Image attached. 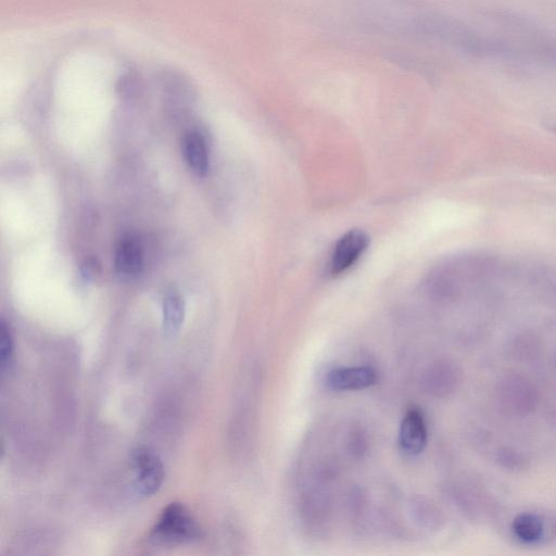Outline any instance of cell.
<instances>
[{
  "instance_id": "cell-9",
  "label": "cell",
  "mask_w": 556,
  "mask_h": 556,
  "mask_svg": "<svg viewBox=\"0 0 556 556\" xmlns=\"http://www.w3.org/2000/svg\"><path fill=\"white\" fill-rule=\"evenodd\" d=\"M451 381L450 370L444 365L437 364L424 375V384L430 393L440 395L448 389Z\"/></svg>"
},
{
  "instance_id": "cell-3",
  "label": "cell",
  "mask_w": 556,
  "mask_h": 556,
  "mask_svg": "<svg viewBox=\"0 0 556 556\" xmlns=\"http://www.w3.org/2000/svg\"><path fill=\"white\" fill-rule=\"evenodd\" d=\"M369 244V237L361 229H351L334 244L329 262L331 276H339L349 270L364 254Z\"/></svg>"
},
{
  "instance_id": "cell-11",
  "label": "cell",
  "mask_w": 556,
  "mask_h": 556,
  "mask_svg": "<svg viewBox=\"0 0 556 556\" xmlns=\"http://www.w3.org/2000/svg\"><path fill=\"white\" fill-rule=\"evenodd\" d=\"M409 513L416 523L422 527H430L434 521V510L429 503L422 498H412Z\"/></svg>"
},
{
  "instance_id": "cell-4",
  "label": "cell",
  "mask_w": 556,
  "mask_h": 556,
  "mask_svg": "<svg viewBox=\"0 0 556 556\" xmlns=\"http://www.w3.org/2000/svg\"><path fill=\"white\" fill-rule=\"evenodd\" d=\"M377 381V372L370 366H346L330 370L326 384L333 391H356L366 389Z\"/></svg>"
},
{
  "instance_id": "cell-7",
  "label": "cell",
  "mask_w": 556,
  "mask_h": 556,
  "mask_svg": "<svg viewBox=\"0 0 556 556\" xmlns=\"http://www.w3.org/2000/svg\"><path fill=\"white\" fill-rule=\"evenodd\" d=\"M182 153L190 169L198 176H204L208 169V153L205 140L199 131L186 134L182 140Z\"/></svg>"
},
{
  "instance_id": "cell-10",
  "label": "cell",
  "mask_w": 556,
  "mask_h": 556,
  "mask_svg": "<svg viewBox=\"0 0 556 556\" xmlns=\"http://www.w3.org/2000/svg\"><path fill=\"white\" fill-rule=\"evenodd\" d=\"M14 363V339L9 325L4 319L0 325V367L4 376L10 372Z\"/></svg>"
},
{
  "instance_id": "cell-2",
  "label": "cell",
  "mask_w": 556,
  "mask_h": 556,
  "mask_svg": "<svg viewBox=\"0 0 556 556\" xmlns=\"http://www.w3.org/2000/svg\"><path fill=\"white\" fill-rule=\"evenodd\" d=\"M135 488L139 494L149 496L156 493L164 480V466L152 450L140 446L132 453Z\"/></svg>"
},
{
  "instance_id": "cell-5",
  "label": "cell",
  "mask_w": 556,
  "mask_h": 556,
  "mask_svg": "<svg viewBox=\"0 0 556 556\" xmlns=\"http://www.w3.org/2000/svg\"><path fill=\"white\" fill-rule=\"evenodd\" d=\"M427 426L422 414L412 408L404 415L399 432V444L408 455L419 454L427 444Z\"/></svg>"
},
{
  "instance_id": "cell-12",
  "label": "cell",
  "mask_w": 556,
  "mask_h": 556,
  "mask_svg": "<svg viewBox=\"0 0 556 556\" xmlns=\"http://www.w3.org/2000/svg\"><path fill=\"white\" fill-rule=\"evenodd\" d=\"M101 273V264L97 257L86 258L80 266V275L85 281L93 280Z\"/></svg>"
},
{
  "instance_id": "cell-1",
  "label": "cell",
  "mask_w": 556,
  "mask_h": 556,
  "mask_svg": "<svg viewBox=\"0 0 556 556\" xmlns=\"http://www.w3.org/2000/svg\"><path fill=\"white\" fill-rule=\"evenodd\" d=\"M202 530L181 503H170L160 515L151 530L150 541L156 545L172 546L200 540Z\"/></svg>"
},
{
  "instance_id": "cell-8",
  "label": "cell",
  "mask_w": 556,
  "mask_h": 556,
  "mask_svg": "<svg viewBox=\"0 0 556 556\" xmlns=\"http://www.w3.org/2000/svg\"><path fill=\"white\" fill-rule=\"evenodd\" d=\"M185 300L177 291H169L163 299V329L166 334H176L185 318Z\"/></svg>"
},
{
  "instance_id": "cell-6",
  "label": "cell",
  "mask_w": 556,
  "mask_h": 556,
  "mask_svg": "<svg viewBox=\"0 0 556 556\" xmlns=\"http://www.w3.org/2000/svg\"><path fill=\"white\" fill-rule=\"evenodd\" d=\"M114 265L116 273L124 278H134L141 273L143 250L136 237L127 236L119 241L115 251Z\"/></svg>"
}]
</instances>
